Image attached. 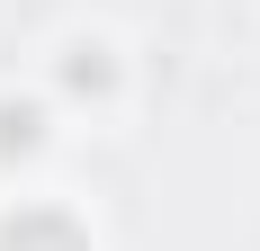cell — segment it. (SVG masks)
<instances>
[{
    "label": "cell",
    "instance_id": "1",
    "mask_svg": "<svg viewBox=\"0 0 260 251\" xmlns=\"http://www.w3.org/2000/svg\"><path fill=\"white\" fill-rule=\"evenodd\" d=\"M0 251H81V225H72V215H54V206H27L18 225L0 233Z\"/></svg>",
    "mask_w": 260,
    "mask_h": 251
}]
</instances>
